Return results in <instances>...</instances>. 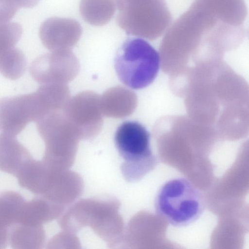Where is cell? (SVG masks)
<instances>
[{"instance_id":"obj_16","label":"cell","mask_w":249,"mask_h":249,"mask_svg":"<svg viewBox=\"0 0 249 249\" xmlns=\"http://www.w3.org/2000/svg\"><path fill=\"white\" fill-rule=\"evenodd\" d=\"M25 202L23 196L16 192L0 193V226L9 229L17 224Z\"/></svg>"},{"instance_id":"obj_11","label":"cell","mask_w":249,"mask_h":249,"mask_svg":"<svg viewBox=\"0 0 249 249\" xmlns=\"http://www.w3.org/2000/svg\"><path fill=\"white\" fill-rule=\"evenodd\" d=\"M136 103L135 94L121 87L110 89L100 97L102 113L111 117L121 118L129 115L135 109Z\"/></svg>"},{"instance_id":"obj_8","label":"cell","mask_w":249,"mask_h":249,"mask_svg":"<svg viewBox=\"0 0 249 249\" xmlns=\"http://www.w3.org/2000/svg\"><path fill=\"white\" fill-rule=\"evenodd\" d=\"M82 33L80 23L70 18L52 17L41 24L39 35L43 45L51 51L71 50Z\"/></svg>"},{"instance_id":"obj_10","label":"cell","mask_w":249,"mask_h":249,"mask_svg":"<svg viewBox=\"0 0 249 249\" xmlns=\"http://www.w3.org/2000/svg\"><path fill=\"white\" fill-rule=\"evenodd\" d=\"M33 157L15 136L0 134V171L15 177Z\"/></svg>"},{"instance_id":"obj_3","label":"cell","mask_w":249,"mask_h":249,"mask_svg":"<svg viewBox=\"0 0 249 249\" xmlns=\"http://www.w3.org/2000/svg\"><path fill=\"white\" fill-rule=\"evenodd\" d=\"M160 57L157 50L141 38H129L117 51L114 67L124 85L138 89L150 85L159 72Z\"/></svg>"},{"instance_id":"obj_4","label":"cell","mask_w":249,"mask_h":249,"mask_svg":"<svg viewBox=\"0 0 249 249\" xmlns=\"http://www.w3.org/2000/svg\"><path fill=\"white\" fill-rule=\"evenodd\" d=\"M79 70L78 59L71 50L51 51L36 58L30 67L33 79L41 84H66Z\"/></svg>"},{"instance_id":"obj_21","label":"cell","mask_w":249,"mask_h":249,"mask_svg":"<svg viewBox=\"0 0 249 249\" xmlns=\"http://www.w3.org/2000/svg\"><path fill=\"white\" fill-rule=\"evenodd\" d=\"M19 8H32L36 6L40 0H11Z\"/></svg>"},{"instance_id":"obj_17","label":"cell","mask_w":249,"mask_h":249,"mask_svg":"<svg viewBox=\"0 0 249 249\" xmlns=\"http://www.w3.org/2000/svg\"><path fill=\"white\" fill-rule=\"evenodd\" d=\"M26 58L19 49L11 48L0 53V73L6 78L16 80L24 73Z\"/></svg>"},{"instance_id":"obj_19","label":"cell","mask_w":249,"mask_h":249,"mask_svg":"<svg viewBox=\"0 0 249 249\" xmlns=\"http://www.w3.org/2000/svg\"><path fill=\"white\" fill-rule=\"evenodd\" d=\"M18 8L11 0H0V23L9 22Z\"/></svg>"},{"instance_id":"obj_9","label":"cell","mask_w":249,"mask_h":249,"mask_svg":"<svg viewBox=\"0 0 249 249\" xmlns=\"http://www.w3.org/2000/svg\"><path fill=\"white\" fill-rule=\"evenodd\" d=\"M19 185L37 195L46 194L51 188L50 166L44 161L29 160L16 176Z\"/></svg>"},{"instance_id":"obj_6","label":"cell","mask_w":249,"mask_h":249,"mask_svg":"<svg viewBox=\"0 0 249 249\" xmlns=\"http://www.w3.org/2000/svg\"><path fill=\"white\" fill-rule=\"evenodd\" d=\"M117 22L127 34L152 38L155 33L154 0H116Z\"/></svg>"},{"instance_id":"obj_1","label":"cell","mask_w":249,"mask_h":249,"mask_svg":"<svg viewBox=\"0 0 249 249\" xmlns=\"http://www.w3.org/2000/svg\"><path fill=\"white\" fill-rule=\"evenodd\" d=\"M156 213L171 225L187 226L203 213L205 202L202 193L188 179L177 178L163 184L154 200Z\"/></svg>"},{"instance_id":"obj_20","label":"cell","mask_w":249,"mask_h":249,"mask_svg":"<svg viewBox=\"0 0 249 249\" xmlns=\"http://www.w3.org/2000/svg\"><path fill=\"white\" fill-rule=\"evenodd\" d=\"M9 229L0 226V249H5L9 241Z\"/></svg>"},{"instance_id":"obj_12","label":"cell","mask_w":249,"mask_h":249,"mask_svg":"<svg viewBox=\"0 0 249 249\" xmlns=\"http://www.w3.org/2000/svg\"><path fill=\"white\" fill-rule=\"evenodd\" d=\"M34 94L39 119L50 113L63 111L70 99V92L65 84H42Z\"/></svg>"},{"instance_id":"obj_13","label":"cell","mask_w":249,"mask_h":249,"mask_svg":"<svg viewBox=\"0 0 249 249\" xmlns=\"http://www.w3.org/2000/svg\"><path fill=\"white\" fill-rule=\"evenodd\" d=\"M44 240L45 233L41 225L16 224L9 230V241L13 249H40Z\"/></svg>"},{"instance_id":"obj_15","label":"cell","mask_w":249,"mask_h":249,"mask_svg":"<svg viewBox=\"0 0 249 249\" xmlns=\"http://www.w3.org/2000/svg\"><path fill=\"white\" fill-rule=\"evenodd\" d=\"M53 209L45 198L36 197L25 202L17 224L41 225L50 220Z\"/></svg>"},{"instance_id":"obj_7","label":"cell","mask_w":249,"mask_h":249,"mask_svg":"<svg viewBox=\"0 0 249 249\" xmlns=\"http://www.w3.org/2000/svg\"><path fill=\"white\" fill-rule=\"evenodd\" d=\"M39 118L38 109L33 93L0 99V130L15 136L30 122Z\"/></svg>"},{"instance_id":"obj_18","label":"cell","mask_w":249,"mask_h":249,"mask_svg":"<svg viewBox=\"0 0 249 249\" xmlns=\"http://www.w3.org/2000/svg\"><path fill=\"white\" fill-rule=\"evenodd\" d=\"M22 33L21 25L17 22L0 23V53L14 47Z\"/></svg>"},{"instance_id":"obj_2","label":"cell","mask_w":249,"mask_h":249,"mask_svg":"<svg viewBox=\"0 0 249 249\" xmlns=\"http://www.w3.org/2000/svg\"><path fill=\"white\" fill-rule=\"evenodd\" d=\"M114 142L124 160L122 171L129 181L141 180L158 164L151 146L150 134L141 123L123 122L116 131Z\"/></svg>"},{"instance_id":"obj_14","label":"cell","mask_w":249,"mask_h":249,"mask_svg":"<svg viewBox=\"0 0 249 249\" xmlns=\"http://www.w3.org/2000/svg\"><path fill=\"white\" fill-rule=\"evenodd\" d=\"M116 8V0H81L79 11L85 21L101 26L110 20Z\"/></svg>"},{"instance_id":"obj_5","label":"cell","mask_w":249,"mask_h":249,"mask_svg":"<svg viewBox=\"0 0 249 249\" xmlns=\"http://www.w3.org/2000/svg\"><path fill=\"white\" fill-rule=\"evenodd\" d=\"M63 112L80 138H91L102 129L103 120L100 96L94 92H82L70 98Z\"/></svg>"}]
</instances>
